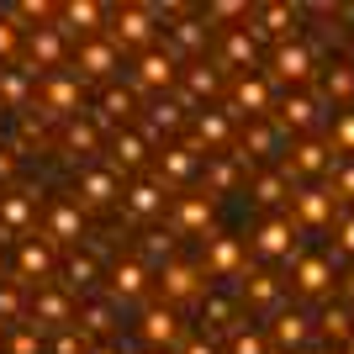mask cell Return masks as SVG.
<instances>
[{
	"label": "cell",
	"mask_w": 354,
	"mask_h": 354,
	"mask_svg": "<svg viewBox=\"0 0 354 354\" xmlns=\"http://www.w3.org/2000/svg\"><path fill=\"white\" fill-rule=\"evenodd\" d=\"M90 354H117V349H90Z\"/></svg>",
	"instance_id": "obj_51"
},
{
	"label": "cell",
	"mask_w": 354,
	"mask_h": 354,
	"mask_svg": "<svg viewBox=\"0 0 354 354\" xmlns=\"http://www.w3.org/2000/svg\"><path fill=\"white\" fill-rule=\"evenodd\" d=\"M275 339H281V344H301V339H307V317H301V312L275 317Z\"/></svg>",
	"instance_id": "obj_22"
},
{
	"label": "cell",
	"mask_w": 354,
	"mask_h": 354,
	"mask_svg": "<svg viewBox=\"0 0 354 354\" xmlns=\"http://www.w3.org/2000/svg\"><path fill=\"white\" fill-rule=\"evenodd\" d=\"M275 74H281V80H291V85H301V80L312 74V53H307L301 43L275 48Z\"/></svg>",
	"instance_id": "obj_6"
},
{
	"label": "cell",
	"mask_w": 354,
	"mask_h": 354,
	"mask_svg": "<svg viewBox=\"0 0 354 354\" xmlns=\"http://www.w3.org/2000/svg\"><path fill=\"white\" fill-rule=\"evenodd\" d=\"M339 243H344V249L354 254V217H349V222H344V227H339Z\"/></svg>",
	"instance_id": "obj_47"
},
{
	"label": "cell",
	"mask_w": 354,
	"mask_h": 354,
	"mask_svg": "<svg viewBox=\"0 0 354 354\" xmlns=\"http://www.w3.org/2000/svg\"><path fill=\"white\" fill-rule=\"evenodd\" d=\"M291 153H296V159L286 164V175H291V169H296V175H323V169H328V148L323 143H301V148H291Z\"/></svg>",
	"instance_id": "obj_13"
},
{
	"label": "cell",
	"mask_w": 354,
	"mask_h": 354,
	"mask_svg": "<svg viewBox=\"0 0 354 354\" xmlns=\"http://www.w3.org/2000/svg\"><path fill=\"white\" fill-rule=\"evenodd\" d=\"M153 21H159V11L153 6H117V11L106 16V43L117 48H153Z\"/></svg>",
	"instance_id": "obj_1"
},
{
	"label": "cell",
	"mask_w": 354,
	"mask_h": 354,
	"mask_svg": "<svg viewBox=\"0 0 354 354\" xmlns=\"http://www.w3.org/2000/svg\"><path fill=\"white\" fill-rule=\"evenodd\" d=\"M196 133L207 138V143H227V117H217V111H207V117H196Z\"/></svg>",
	"instance_id": "obj_27"
},
{
	"label": "cell",
	"mask_w": 354,
	"mask_h": 354,
	"mask_svg": "<svg viewBox=\"0 0 354 354\" xmlns=\"http://www.w3.org/2000/svg\"><path fill=\"white\" fill-rule=\"evenodd\" d=\"M80 196H85L90 207H106V201L117 196V175H111V169H95V175H85V180H80Z\"/></svg>",
	"instance_id": "obj_14"
},
{
	"label": "cell",
	"mask_w": 354,
	"mask_h": 354,
	"mask_svg": "<svg viewBox=\"0 0 354 354\" xmlns=\"http://www.w3.org/2000/svg\"><path fill=\"white\" fill-rule=\"evenodd\" d=\"M254 196H259L265 207H275V201H286V180H281V175H265V180H259V191H254Z\"/></svg>",
	"instance_id": "obj_31"
},
{
	"label": "cell",
	"mask_w": 354,
	"mask_h": 354,
	"mask_svg": "<svg viewBox=\"0 0 354 354\" xmlns=\"http://www.w3.org/2000/svg\"><path fill=\"white\" fill-rule=\"evenodd\" d=\"M69 238H80V212L59 207V212H53V243H69Z\"/></svg>",
	"instance_id": "obj_25"
},
{
	"label": "cell",
	"mask_w": 354,
	"mask_h": 354,
	"mask_svg": "<svg viewBox=\"0 0 354 354\" xmlns=\"http://www.w3.org/2000/svg\"><path fill=\"white\" fill-rule=\"evenodd\" d=\"M238 259H243V254H238V243H233V238H217V243H212V254H207V265L217 270V275L238 270Z\"/></svg>",
	"instance_id": "obj_19"
},
{
	"label": "cell",
	"mask_w": 354,
	"mask_h": 354,
	"mask_svg": "<svg viewBox=\"0 0 354 354\" xmlns=\"http://www.w3.org/2000/svg\"><path fill=\"white\" fill-rule=\"evenodd\" d=\"M333 354H344V349H333Z\"/></svg>",
	"instance_id": "obj_52"
},
{
	"label": "cell",
	"mask_w": 354,
	"mask_h": 354,
	"mask_svg": "<svg viewBox=\"0 0 354 354\" xmlns=\"http://www.w3.org/2000/svg\"><path fill=\"white\" fill-rule=\"evenodd\" d=\"M191 90H217V74H207V64H201V69H191Z\"/></svg>",
	"instance_id": "obj_42"
},
{
	"label": "cell",
	"mask_w": 354,
	"mask_h": 354,
	"mask_svg": "<svg viewBox=\"0 0 354 354\" xmlns=\"http://www.w3.org/2000/svg\"><path fill=\"white\" fill-rule=\"evenodd\" d=\"M48 270H53V254H48L43 243H27V249H21V281H27V275H48Z\"/></svg>",
	"instance_id": "obj_21"
},
{
	"label": "cell",
	"mask_w": 354,
	"mask_h": 354,
	"mask_svg": "<svg viewBox=\"0 0 354 354\" xmlns=\"http://www.w3.org/2000/svg\"><path fill=\"white\" fill-rule=\"evenodd\" d=\"M64 37L59 27H32V37H27V48H32V64H59L64 59Z\"/></svg>",
	"instance_id": "obj_7"
},
{
	"label": "cell",
	"mask_w": 354,
	"mask_h": 354,
	"mask_svg": "<svg viewBox=\"0 0 354 354\" xmlns=\"http://www.w3.org/2000/svg\"><path fill=\"white\" fill-rule=\"evenodd\" d=\"M16 307H21V296H16V291H0V317H16Z\"/></svg>",
	"instance_id": "obj_45"
},
{
	"label": "cell",
	"mask_w": 354,
	"mask_h": 354,
	"mask_svg": "<svg viewBox=\"0 0 354 354\" xmlns=\"http://www.w3.org/2000/svg\"><path fill=\"white\" fill-rule=\"evenodd\" d=\"M48 106H53V117H69L74 111V80H53L48 85Z\"/></svg>",
	"instance_id": "obj_24"
},
{
	"label": "cell",
	"mask_w": 354,
	"mask_h": 354,
	"mask_svg": "<svg viewBox=\"0 0 354 354\" xmlns=\"http://www.w3.org/2000/svg\"><path fill=\"white\" fill-rule=\"evenodd\" d=\"M80 69L95 74V80H106V74L117 69V48L106 43V37H90V43H80Z\"/></svg>",
	"instance_id": "obj_5"
},
{
	"label": "cell",
	"mask_w": 354,
	"mask_h": 354,
	"mask_svg": "<svg viewBox=\"0 0 354 354\" xmlns=\"http://www.w3.org/2000/svg\"><path fill=\"white\" fill-rule=\"evenodd\" d=\"M0 217H6V222H27L32 207L21 201V196H6V201H0Z\"/></svg>",
	"instance_id": "obj_35"
},
{
	"label": "cell",
	"mask_w": 354,
	"mask_h": 354,
	"mask_svg": "<svg viewBox=\"0 0 354 354\" xmlns=\"http://www.w3.org/2000/svg\"><path fill=\"white\" fill-rule=\"evenodd\" d=\"M227 64H254V37L249 32H233V37H227Z\"/></svg>",
	"instance_id": "obj_29"
},
{
	"label": "cell",
	"mask_w": 354,
	"mask_h": 354,
	"mask_svg": "<svg viewBox=\"0 0 354 354\" xmlns=\"http://www.w3.org/2000/svg\"><path fill=\"white\" fill-rule=\"evenodd\" d=\"M243 296H249V301H275V296H281V286H275V275H265V270H259V275H249Z\"/></svg>",
	"instance_id": "obj_26"
},
{
	"label": "cell",
	"mask_w": 354,
	"mask_h": 354,
	"mask_svg": "<svg viewBox=\"0 0 354 354\" xmlns=\"http://www.w3.org/2000/svg\"><path fill=\"white\" fill-rule=\"evenodd\" d=\"M328 286H333V265H328V259H301V265H296V291L323 296Z\"/></svg>",
	"instance_id": "obj_8"
},
{
	"label": "cell",
	"mask_w": 354,
	"mask_h": 354,
	"mask_svg": "<svg viewBox=\"0 0 354 354\" xmlns=\"http://www.w3.org/2000/svg\"><path fill=\"white\" fill-rule=\"evenodd\" d=\"M233 354H265V344L254 339V333H238V339H233Z\"/></svg>",
	"instance_id": "obj_44"
},
{
	"label": "cell",
	"mask_w": 354,
	"mask_h": 354,
	"mask_svg": "<svg viewBox=\"0 0 354 354\" xmlns=\"http://www.w3.org/2000/svg\"><path fill=\"white\" fill-rule=\"evenodd\" d=\"M185 354H217V349H212V344H191Z\"/></svg>",
	"instance_id": "obj_49"
},
{
	"label": "cell",
	"mask_w": 354,
	"mask_h": 354,
	"mask_svg": "<svg viewBox=\"0 0 354 354\" xmlns=\"http://www.w3.org/2000/svg\"><path fill=\"white\" fill-rule=\"evenodd\" d=\"M37 312H43V317H53V323H64V317H69V301H64V296H43V301H37Z\"/></svg>",
	"instance_id": "obj_36"
},
{
	"label": "cell",
	"mask_w": 354,
	"mask_h": 354,
	"mask_svg": "<svg viewBox=\"0 0 354 354\" xmlns=\"http://www.w3.org/2000/svg\"><path fill=\"white\" fill-rule=\"evenodd\" d=\"M101 106H106V117H111V122H117V117L127 122V117H133V95H127V90H106Z\"/></svg>",
	"instance_id": "obj_30"
},
{
	"label": "cell",
	"mask_w": 354,
	"mask_h": 354,
	"mask_svg": "<svg viewBox=\"0 0 354 354\" xmlns=\"http://www.w3.org/2000/svg\"><path fill=\"white\" fill-rule=\"evenodd\" d=\"M328 95H333V101H349V95H354V64H333V74H328Z\"/></svg>",
	"instance_id": "obj_23"
},
{
	"label": "cell",
	"mask_w": 354,
	"mask_h": 354,
	"mask_svg": "<svg viewBox=\"0 0 354 354\" xmlns=\"http://www.w3.org/2000/svg\"><path fill=\"white\" fill-rule=\"evenodd\" d=\"M323 328L333 333V339H349V312H328V317H323Z\"/></svg>",
	"instance_id": "obj_39"
},
{
	"label": "cell",
	"mask_w": 354,
	"mask_h": 354,
	"mask_svg": "<svg viewBox=\"0 0 354 354\" xmlns=\"http://www.w3.org/2000/svg\"><path fill=\"white\" fill-rule=\"evenodd\" d=\"M16 43H21V32L11 27V16L0 11V59H11V53H16Z\"/></svg>",
	"instance_id": "obj_34"
},
{
	"label": "cell",
	"mask_w": 354,
	"mask_h": 354,
	"mask_svg": "<svg viewBox=\"0 0 354 354\" xmlns=\"http://www.w3.org/2000/svg\"><path fill=\"white\" fill-rule=\"evenodd\" d=\"M207 217H212V201H185L180 207V227H201Z\"/></svg>",
	"instance_id": "obj_32"
},
{
	"label": "cell",
	"mask_w": 354,
	"mask_h": 354,
	"mask_svg": "<svg viewBox=\"0 0 354 354\" xmlns=\"http://www.w3.org/2000/svg\"><path fill=\"white\" fill-rule=\"evenodd\" d=\"M164 291L175 296V301H185V296L201 291V275H196V270H185V265H164Z\"/></svg>",
	"instance_id": "obj_15"
},
{
	"label": "cell",
	"mask_w": 354,
	"mask_h": 354,
	"mask_svg": "<svg viewBox=\"0 0 354 354\" xmlns=\"http://www.w3.org/2000/svg\"><path fill=\"white\" fill-rule=\"evenodd\" d=\"M291 207L301 222H312V227H323V222H333V201H328L323 191H296L291 196Z\"/></svg>",
	"instance_id": "obj_9"
},
{
	"label": "cell",
	"mask_w": 354,
	"mask_h": 354,
	"mask_svg": "<svg viewBox=\"0 0 354 354\" xmlns=\"http://www.w3.org/2000/svg\"><path fill=\"white\" fill-rule=\"evenodd\" d=\"M164 175L169 180H191L196 175V153L191 148H164Z\"/></svg>",
	"instance_id": "obj_18"
},
{
	"label": "cell",
	"mask_w": 354,
	"mask_h": 354,
	"mask_svg": "<svg viewBox=\"0 0 354 354\" xmlns=\"http://www.w3.org/2000/svg\"><path fill=\"white\" fill-rule=\"evenodd\" d=\"M16 175V159H11V148H0V180Z\"/></svg>",
	"instance_id": "obj_48"
},
{
	"label": "cell",
	"mask_w": 354,
	"mask_h": 354,
	"mask_svg": "<svg viewBox=\"0 0 354 354\" xmlns=\"http://www.w3.org/2000/svg\"><path fill=\"white\" fill-rule=\"evenodd\" d=\"M254 21H265V37H281V48H286V37L296 32V11H286V6H265V11H249Z\"/></svg>",
	"instance_id": "obj_11"
},
{
	"label": "cell",
	"mask_w": 354,
	"mask_h": 354,
	"mask_svg": "<svg viewBox=\"0 0 354 354\" xmlns=\"http://www.w3.org/2000/svg\"><path fill=\"white\" fill-rule=\"evenodd\" d=\"M111 11H101V6H90V0H74V6H59V21H53V27L64 32V37H74V32H80V37H95V32H101V21Z\"/></svg>",
	"instance_id": "obj_2"
},
{
	"label": "cell",
	"mask_w": 354,
	"mask_h": 354,
	"mask_svg": "<svg viewBox=\"0 0 354 354\" xmlns=\"http://www.w3.org/2000/svg\"><path fill=\"white\" fill-rule=\"evenodd\" d=\"M333 143H344V148L354 153V111H344V117H339V127H333Z\"/></svg>",
	"instance_id": "obj_37"
},
{
	"label": "cell",
	"mask_w": 354,
	"mask_h": 354,
	"mask_svg": "<svg viewBox=\"0 0 354 354\" xmlns=\"http://www.w3.org/2000/svg\"><path fill=\"white\" fill-rule=\"evenodd\" d=\"M69 143H80V148H90L95 138H90V127H80V122H69Z\"/></svg>",
	"instance_id": "obj_46"
},
{
	"label": "cell",
	"mask_w": 354,
	"mask_h": 354,
	"mask_svg": "<svg viewBox=\"0 0 354 354\" xmlns=\"http://www.w3.org/2000/svg\"><path fill=\"white\" fill-rule=\"evenodd\" d=\"M175 37H180V48H201L207 43V27H201V21H180Z\"/></svg>",
	"instance_id": "obj_33"
},
{
	"label": "cell",
	"mask_w": 354,
	"mask_h": 354,
	"mask_svg": "<svg viewBox=\"0 0 354 354\" xmlns=\"http://www.w3.org/2000/svg\"><path fill=\"white\" fill-rule=\"evenodd\" d=\"M312 117H317V111H312L307 95H286V106H281V122H286V127H312Z\"/></svg>",
	"instance_id": "obj_20"
},
{
	"label": "cell",
	"mask_w": 354,
	"mask_h": 354,
	"mask_svg": "<svg viewBox=\"0 0 354 354\" xmlns=\"http://www.w3.org/2000/svg\"><path fill=\"white\" fill-rule=\"evenodd\" d=\"M143 286H148L143 265H117L111 270V296H143Z\"/></svg>",
	"instance_id": "obj_16"
},
{
	"label": "cell",
	"mask_w": 354,
	"mask_h": 354,
	"mask_svg": "<svg viewBox=\"0 0 354 354\" xmlns=\"http://www.w3.org/2000/svg\"><path fill=\"white\" fill-rule=\"evenodd\" d=\"M148 259H153V265L169 259V233H148Z\"/></svg>",
	"instance_id": "obj_40"
},
{
	"label": "cell",
	"mask_w": 354,
	"mask_h": 354,
	"mask_svg": "<svg viewBox=\"0 0 354 354\" xmlns=\"http://www.w3.org/2000/svg\"><path fill=\"white\" fill-rule=\"evenodd\" d=\"M117 164H122V169H138V164H143V143H138L133 133H127V138L117 133Z\"/></svg>",
	"instance_id": "obj_28"
},
{
	"label": "cell",
	"mask_w": 354,
	"mask_h": 354,
	"mask_svg": "<svg viewBox=\"0 0 354 354\" xmlns=\"http://www.w3.org/2000/svg\"><path fill=\"white\" fill-rule=\"evenodd\" d=\"M159 207H164L159 185H133V191H127V212H133V217H153Z\"/></svg>",
	"instance_id": "obj_17"
},
{
	"label": "cell",
	"mask_w": 354,
	"mask_h": 354,
	"mask_svg": "<svg viewBox=\"0 0 354 354\" xmlns=\"http://www.w3.org/2000/svg\"><path fill=\"white\" fill-rule=\"evenodd\" d=\"M11 354H37V333H32V328H21V333L11 339Z\"/></svg>",
	"instance_id": "obj_41"
},
{
	"label": "cell",
	"mask_w": 354,
	"mask_h": 354,
	"mask_svg": "<svg viewBox=\"0 0 354 354\" xmlns=\"http://www.w3.org/2000/svg\"><path fill=\"white\" fill-rule=\"evenodd\" d=\"M106 317H111L106 307H90V312H85V328H90V333H106V328H111Z\"/></svg>",
	"instance_id": "obj_43"
},
{
	"label": "cell",
	"mask_w": 354,
	"mask_h": 354,
	"mask_svg": "<svg viewBox=\"0 0 354 354\" xmlns=\"http://www.w3.org/2000/svg\"><path fill=\"white\" fill-rule=\"evenodd\" d=\"M138 80H143L148 90H159V85H169V80H175V53H169V48H148L143 59H138Z\"/></svg>",
	"instance_id": "obj_4"
},
{
	"label": "cell",
	"mask_w": 354,
	"mask_h": 354,
	"mask_svg": "<svg viewBox=\"0 0 354 354\" xmlns=\"http://www.w3.org/2000/svg\"><path fill=\"white\" fill-rule=\"evenodd\" d=\"M243 106H249V117H259V111L270 106V90H265V80H249V74H243V80L233 85V111H243Z\"/></svg>",
	"instance_id": "obj_12"
},
{
	"label": "cell",
	"mask_w": 354,
	"mask_h": 354,
	"mask_svg": "<svg viewBox=\"0 0 354 354\" xmlns=\"http://www.w3.org/2000/svg\"><path fill=\"white\" fill-rule=\"evenodd\" d=\"M175 333H180V317L169 307H148L143 312V339L148 344H175Z\"/></svg>",
	"instance_id": "obj_10"
},
{
	"label": "cell",
	"mask_w": 354,
	"mask_h": 354,
	"mask_svg": "<svg viewBox=\"0 0 354 354\" xmlns=\"http://www.w3.org/2000/svg\"><path fill=\"white\" fill-rule=\"evenodd\" d=\"M291 243H296V227H291L286 217L265 222V227H259V238H254V249L265 254V259H281V254H291Z\"/></svg>",
	"instance_id": "obj_3"
},
{
	"label": "cell",
	"mask_w": 354,
	"mask_h": 354,
	"mask_svg": "<svg viewBox=\"0 0 354 354\" xmlns=\"http://www.w3.org/2000/svg\"><path fill=\"white\" fill-rule=\"evenodd\" d=\"M95 281V265H90V259H74L69 265V286H90Z\"/></svg>",
	"instance_id": "obj_38"
},
{
	"label": "cell",
	"mask_w": 354,
	"mask_h": 354,
	"mask_svg": "<svg viewBox=\"0 0 354 354\" xmlns=\"http://www.w3.org/2000/svg\"><path fill=\"white\" fill-rule=\"evenodd\" d=\"M344 191H354V169H349V175H344Z\"/></svg>",
	"instance_id": "obj_50"
}]
</instances>
